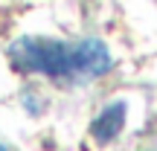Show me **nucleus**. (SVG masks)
I'll use <instances>...</instances> for the list:
<instances>
[{
    "label": "nucleus",
    "instance_id": "f257e3e1",
    "mask_svg": "<svg viewBox=\"0 0 157 151\" xmlns=\"http://www.w3.org/2000/svg\"><path fill=\"white\" fill-rule=\"evenodd\" d=\"M9 61L17 73H35L56 81H96L108 76L113 67L111 52L102 41L84 38V41H58V38H41V35H23L12 41Z\"/></svg>",
    "mask_w": 157,
    "mask_h": 151
},
{
    "label": "nucleus",
    "instance_id": "f03ea898",
    "mask_svg": "<svg viewBox=\"0 0 157 151\" xmlns=\"http://www.w3.org/2000/svg\"><path fill=\"white\" fill-rule=\"evenodd\" d=\"M125 116H128V105L125 102H111L99 111V116L90 122V134H93L96 142H111L119 137L125 125Z\"/></svg>",
    "mask_w": 157,
    "mask_h": 151
},
{
    "label": "nucleus",
    "instance_id": "7ed1b4c3",
    "mask_svg": "<svg viewBox=\"0 0 157 151\" xmlns=\"http://www.w3.org/2000/svg\"><path fill=\"white\" fill-rule=\"evenodd\" d=\"M0 151H12V148H9V145H6V142H3V140H0Z\"/></svg>",
    "mask_w": 157,
    "mask_h": 151
}]
</instances>
